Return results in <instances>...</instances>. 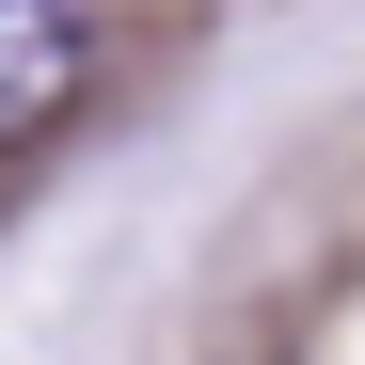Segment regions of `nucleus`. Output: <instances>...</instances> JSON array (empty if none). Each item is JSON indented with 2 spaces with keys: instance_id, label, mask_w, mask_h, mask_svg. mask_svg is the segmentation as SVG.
<instances>
[{
  "instance_id": "1",
  "label": "nucleus",
  "mask_w": 365,
  "mask_h": 365,
  "mask_svg": "<svg viewBox=\"0 0 365 365\" xmlns=\"http://www.w3.org/2000/svg\"><path fill=\"white\" fill-rule=\"evenodd\" d=\"M96 80V16L80 0H0V159H32Z\"/></svg>"
}]
</instances>
